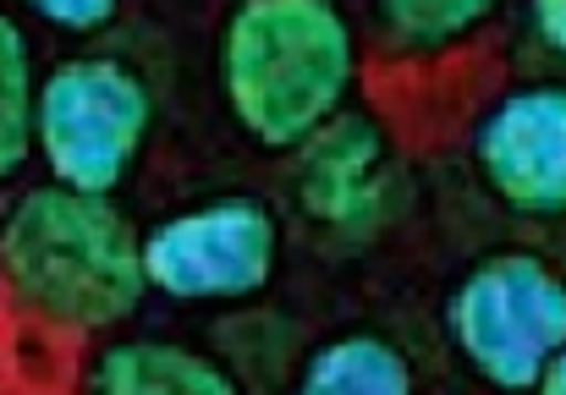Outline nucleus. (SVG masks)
Instances as JSON below:
<instances>
[{"mask_svg":"<svg viewBox=\"0 0 566 395\" xmlns=\"http://www.w3.org/2000/svg\"><path fill=\"white\" fill-rule=\"evenodd\" d=\"M412 363L379 335H336L297 369L303 395H412Z\"/></svg>","mask_w":566,"mask_h":395,"instance_id":"9","label":"nucleus"},{"mask_svg":"<svg viewBox=\"0 0 566 395\" xmlns=\"http://www.w3.org/2000/svg\"><path fill=\"white\" fill-rule=\"evenodd\" d=\"M297 209L342 247L375 242L390 220V143L375 116L342 110L297 143Z\"/></svg>","mask_w":566,"mask_h":395,"instance_id":"7","label":"nucleus"},{"mask_svg":"<svg viewBox=\"0 0 566 395\" xmlns=\"http://www.w3.org/2000/svg\"><path fill=\"white\" fill-rule=\"evenodd\" d=\"M545 395H566V346L556 352V363H551V374H545V385H539Z\"/></svg>","mask_w":566,"mask_h":395,"instance_id":"14","label":"nucleus"},{"mask_svg":"<svg viewBox=\"0 0 566 395\" xmlns=\"http://www.w3.org/2000/svg\"><path fill=\"white\" fill-rule=\"evenodd\" d=\"M501 0H375V17L401 50H446L479 33Z\"/></svg>","mask_w":566,"mask_h":395,"instance_id":"11","label":"nucleus"},{"mask_svg":"<svg viewBox=\"0 0 566 395\" xmlns=\"http://www.w3.org/2000/svg\"><path fill=\"white\" fill-rule=\"evenodd\" d=\"M88 391L105 395H231L237 380L226 363L192 352L182 341L127 335L88 363Z\"/></svg>","mask_w":566,"mask_h":395,"instance_id":"8","label":"nucleus"},{"mask_svg":"<svg viewBox=\"0 0 566 395\" xmlns=\"http://www.w3.org/2000/svg\"><path fill=\"white\" fill-rule=\"evenodd\" d=\"M446 330L484 385L539 391L566 346V280L539 253H495L457 280Z\"/></svg>","mask_w":566,"mask_h":395,"instance_id":"4","label":"nucleus"},{"mask_svg":"<svg viewBox=\"0 0 566 395\" xmlns=\"http://www.w3.org/2000/svg\"><path fill=\"white\" fill-rule=\"evenodd\" d=\"M528 22H534V39L566 61V0H528Z\"/></svg>","mask_w":566,"mask_h":395,"instance_id":"13","label":"nucleus"},{"mask_svg":"<svg viewBox=\"0 0 566 395\" xmlns=\"http://www.w3.org/2000/svg\"><path fill=\"white\" fill-rule=\"evenodd\" d=\"M484 188L523 220L566 214V83H528L495 99L473 132Z\"/></svg>","mask_w":566,"mask_h":395,"instance_id":"6","label":"nucleus"},{"mask_svg":"<svg viewBox=\"0 0 566 395\" xmlns=\"http://www.w3.org/2000/svg\"><path fill=\"white\" fill-rule=\"evenodd\" d=\"M39 22L61 28V33H99L111 28V17L122 11V0H22Z\"/></svg>","mask_w":566,"mask_h":395,"instance_id":"12","label":"nucleus"},{"mask_svg":"<svg viewBox=\"0 0 566 395\" xmlns=\"http://www.w3.org/2000/svg\"><path fill=\"white\" fill-rule=\"evenodd\" d=\"M149 280L171 302H248L270 286L281 225L259 198H214L144 236Z\"/></svg>","mask_w":566,"mask_h":395,"instance_id":"5","label":"nucleus"},{"mask_svg":"<svg viewBox=\"0 0 566 395\" xmlns=\"http://www.w3.org/2000/svg\"><path fill=\"white\" fill-rule=\"evenodd\" d=\"M33 110H39V77L28 33L0 11V182H11L33 160Z\"/></svg>","mask_w":566,"mask_h":395,"instance_id":"10","label":"nucleus"},{"mask_svg":"<svg viewBox=\"0 0 566 395\" xmlns=\"http://www.w3.org/2000/svg\"><path fill=\"white\" fill-rule=\"evenodd\" d=\"M0 275L22 308L77 335L127 324L144 308V291H155L144 236L111 193H83L55 177L28 188L6 214Z\"/></svg>","mask_w":566,"mask_h":395,"instance_id":"1","label":"nucleus"},{"mask_svg":"<svg viewBox=\"0 0 566 395\" xmlns=\"http://www.w3.org/2000/svg\"><path fill=\"white\" fill-rule=\"evenodd\" d=\"M358 39L336 0H242L220 28V94L264 149H297L342 116Z\"/></svg>","mask_w":566,"mask_h":395,"instance_id":"2","label":"nucleus"},{"mask_svg":"<svg viewBox=\"0 0 566 395\" xmlns=\"http://www.w3.org/2000/svg\"><path fill=\"white\" fill-rule=\"evenodd\" d=\"M149 127H155V94L116 55H72L39 77L33 154L66 188L116 193L138 166Z\"/></svg>","mask_w":566,"mask_h":395,"instance_id":"3","label":"nucleus"}]
</instances>
